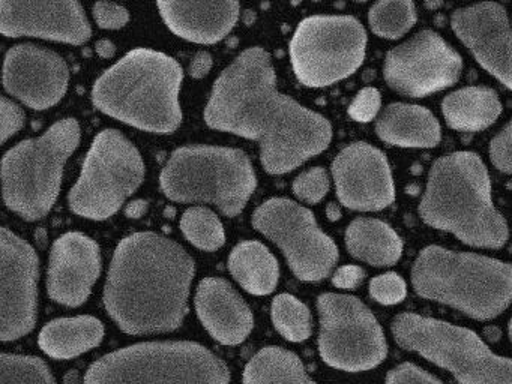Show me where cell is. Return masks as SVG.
<instances>
[{
    "label": "cell",
    "instance_id": "83f0119b",
    "mask_svg": "<svg viewBox=\"0 0 512 384\" xmlns=\"http://www.w3.org/2000/svg\"><path fill=\"white\" fill-rule=\"evenodd\" d=\"M244 384H317L293 351L271 347L257 351L245 366Z\"/></svg>",
    "mask_w": 512,
    "mask_h": 384
},
{
    "label": "cell",
    "instance_id": "30bf717a",
    "mask_svg": "<svg viewBox=\"0 0 512 384\" xmlns=\"http://www.w3.org/2000/svg\"><path fill=\"white\" fill-rule=\"evenodd\" d=\"M139 149L118 129H104L92 141L76 185L68 194L71 212L104 221L119 212L145 180Z\"/></svg>",
    "mask_w": 512,
    "mask_h": 384
},
{
    "label": "cell",
    "instance_id": "8d00e7d4",
    "mask_svg": "<svg viewBox=\"0 0 512 384\" xmlns=\"http://www.w3.org/2000/svg\"><path fill=\"white\" fill-rule=\"evenodd\" d=\"M26 123V114L13 99L2 96L0 102V140L7 143L13 135L23 129Z\"/></svg>",
    "mask_w": 512,
    "mask_h": 384
},
{
    "label": "cell",
    "instance_id": "2e32d148",
    "mask_svg": "<svg viewBox=\"0 0 512 384\" xmlns=\"http://www.w3.org/2000/svg\"><path fill=\"white\" fill-rule=\"evenodd\" d=\"M70 77L64 57L49 48L19 44L5 56V90L32 110L44 111L59 104Z\"/></svg>",
    "mask_w": 512,
    "mask_h": 384
},
{
    "label": "cell",
    "instance_id": "9a60e30c",
    "mask_svg": "<svg viewBox=\"0 0 512 384\" xmlns=\"http://www.w3.org/2000/svg\"><path fill=\"white\" fill-rule=\"evenodd\" d=\"M0 338L17 341L34 330L37 323V252L8 228L0 231Z\"/></svg>",
    "mask_w": 512,
    "mask_h": 384
},
{
    "label": "cell",
    "instance_id": "b9f144b4",
    "mask_svg": "<svg viewBox=\"0 0 512 384\" xmlns=\"http://www.w3.org/2000/svg\"><path fill=\"white\" fill-rule=\"evenodd\" d=\"M146 210V203H143V201H136V203H131L130 209H128V215L131 216V218H140V216L145 213Z\"/></svg>",
    "mask_w": 512,
    "mask_h": 384
},
{
    "label": "cell",
    "instance_id": "4316f807",
    "mask_svg": "<svg viewBox=\"0 0 512 384\" xmlns=\"http://www.w3.org/2000/svg\"><path fill=\"white\" fill-rule=\"evenodd\" d=\"M230 275L253 296H268L277 288L280 266L271 251L257 240H244L230 252Z\"/></svg>",
    "mask_w": 512,
    "mask_h": 384
},
{
    "label": "cell",
    "instance_id": "3957f363",
    "mask_svg": "<svg viewBox=\"0 0 512 384\" xmlns=\"http://www.w3.org/2000/svg\"><path fill=\"white\" fill-rule=\"evenodd\" d=\"M182 80L184 71L173 57L152 48H134L97 78L92 104L133 128L173 134L182 123Z\"/></svg>",
    "mask_w": 512,
    "mask_h": 384
},
{
    "label": "cell",
    "instance_id": "e575fe53",
    "mask_svg": "<svg viewBox=\"0 0 512 384\" xmlns=\"http://www.w3.org/2000/svg\"><path fill=\"white\" fill-rule=\"evenodd\" d=\"M95 23L100 29L119 30L130 23V11L121 3L112 0H98L92 8Z\"/></svg>",
    "mask_w": 512,
    "mask_h": 384
},
{
    "label": "cell",
    "instance_id": "60d3db41",
    "mask_svg": "<svg viewBox=\"0 0 512 384\" xmlns=\"http://www.w3.org/2000/svg\"><path fill=\"white\" fill-rule=\"evenodd\" d=\"M212 57L206 51H199L191 60L190 74L194 78H202L211 71Z\"/></svg>",
    "mask_w": 512,
    "mask_h": 384
},
{
    "label": "cell",
    "instance_id": "e0dca14e",
    "mask_svg": "<svg viewBox=\"0 0 512 384\" xmlns=\"http://www.w3.org/2000/svg\"><path fill=\"white\" fill-rule=\"evenodd\" d=\"M0 32L70 45L86 44L92 36L79 0H0Z\"/></svg>",
    "mask_w": 512,
    "mask_h": 384
},
{
    "label": "cell",
    "instance_id": "f546056e",
    "mask_svg": "<svg viewBox=\"0 0 512 384\" xmlns=\"http://www.w3.org/2000/svg\"><path fill=\"white\" fill-rule=\"evenodd\" d=\"M179 227L185 239L202 251H217L226 243L223 222L209 207L193 206L185 210Z\"/></svg>",
    "mask_w": 512,
    "mask_h": 384
},
{
    "label": "cell",
    "instance_id": "836d02e7",
    "mask_svg": "<svg viewBox=\"0 0 512 384\" xmlns=\"http://www.w3.org/2000/svg\"><path fill=\"white\" fill-rule=\"evenodd\" d=\"M370 294L382 305H397L406 297V282L397 273H383L371 279Z\"/></svg>",
    "mask_w": 512,
    "mask_h": 384
},
{
    "label": "cell",
    "instance_id": "603a6c76",
    "mask_svg": "<svg viewBox=\"0 0 512 384\" xmlns=\"http://www.w3.org/2000/svg\"><path fill=\"white\" fill-rule=\"evenodd\" d=\"M376 134L392 146L431 149L439 144L442 129L428 108L395 102L383 108L377 117Z\"/></svg>",
    "mask_w": 512,
    "mask_h": 384
},
{
    "label": "cell",
    "instance_id": "4dcf8cb0",
    "mask_svg": "<svg viewBox=\"0 0 512 384\" xmlns=\"http://www.w3.org/2000/svg\"><path fill=\"white\" fill-rule=\"evenodd\" d=\"M271 318L275 329L290 342H304L311 336L313 321L304 302L292 294H278L271 305Z\"/></svg>",
    "mask_w": 512,
    "mask_h": 384
},
{
    "label": "cell",
    "instance_id": "1f68e13d",
    "mask_svg": "<svg viewBox=\"0 0 512 384\" xmlns=\"http://www.w3.org/2000/svg\"><path fill=\"white\" fill-rule=\"evenodd\" d=\"M0 384H58L44 360L4 353L0 357Z\"/></svg>",
    "mask_w": 512,
    "mask_h": 384
},
{
    "label": "cell",
    "instance_id": "7402d4cb",
    "mask_svg": "<svg viewBox=\"0 0 512 384\" xmlns=\"http://www.w3.org/2000/svg\"><path fill=\"white\" fill-rule=\"evenodd\" d=\"M194 306L200 323L220 344H242L253 332V311L226 279L215 276L202 279Z\"/></svg>",
    "mask_w": 512,
    "mask_h": 384
},
{
    "label": "cell",
    "instance_id": "d4e9b609",
    "mask_svg": "<svg viewBox=\"0 0 512 384\" xmlns=\"http://www.w3.org/2000/svg\"><path fill=\"white\" fill-rule=\"evenodd\" d=\"M442 113L449 128L461 132H479L499 119L502 102L490 87H461L443 99Z\"/></svg>",
    "mask_w": 512,
    "mask_h": 384
},
{
    "label": "cell",
    "instance_id": "f1b7e54d",
    "mask_svg": "<svg viewBox=\"0 0 512 384\" xmlns=\"http://www.w3.org/2000/svg\"><path fill=\"white\" fill-rule=\"evenodd\" d=\"M368 23L380 38H403L416 23L413 0H376L368 14Z\"/></svg>",
    "mask_w": 512,
    "mask_h": 384
},
{
    "label": "cell",
    "instance_id": "52a82bcc",
    "mask_svg": "<svg viewBox=\"0 0 512 384\" xmlns=\"http://www.w3.org/2000/svg\"><path fill=\"white\" fill-rule=\"evenodd\" d=\"M161 189L176 203H209L229 218L242 212L256 191L257 177L247 153L233 147L184 146L164 165Z\"/></svg>",
    "mask_w": 512,
    "mask_h": 384
},
{
    "label": "cell",
    "instance_id": "7bdbcfd3",
    "mask_svg": "<svg viewBox=\"0 0 512 384\" xmlns=\"http://www.w3.org/2000/svg\"><path fill=\"white\" fill-rule=\"evenodd\" d=\"M508 330H509V338H511V341H512V318H511V320H509Z\"/></svg>",
    "mask_w": 512,
    "mask_h": 384
},
{
    "label": "cell",
    "instance_id": "6da1fadb",
    "mask_svg": "<svg viewBox=\"0 0 512 384\" xmlns=\"http://www.w3.org/2000/svg\"><path fill=\"white\" fill-rule=\"evenodd\" d=\"M209 128L256 141L269 174L290 173L328 149L332 126L326 117L278 90L268 51H242L215 80L205 108Z\"/></svg>",
    "mask_w": 512,
    "mask_h": 384
},
{
    "label": "cell",
    "instance_id": "5b68a950",
    "mask_svg": "<svg viewBox=\"0 0 512 384\" xmlns=\"http://www.w3.org/2000/svg\"><path fill=\"white\" fill-rule=\"evenodd\" d=\"M412 282L419 296L476 320H491L512 302L511 263L440 246H428L418 255Z\"/></svg>",
    "mask_w": 512,
    "mask_h": 384
},
{
    "label": "cell",
    "instance_id": "d590c367",
    "mask_svg": "<svg viewBox=\"0 0 512 384\" xmlns=\"http://www.w3.org/2000/svg\"><path fill=\"white\" fill-rule=\"evenodd\" d=\"M380 108H382V98L379 90L376 87H365L350 104L349 114L358 122H371L379 117Z\"/></svg>",
    "mask_w": 512,
    "mask_h": 384
},
{
    "label": "cell",
    "instance_id": "74e56055",
    "mask_svg": "<svg viewBox=\"0 0 512 384\" xmlns=\"http://www.w3.org/2000/svg\"><path fill=\"white\" fill-rule=\"evenodd\" d=\"M491 164L503 173H512V120L491 140Z\"/></svg>",
    "mask_w": 512,
    "mask_h": 384
},
{
    "label": "cell",
    "instance_id": "ffe728a7",
    "mask_svg": "<svg viewBox=\"0 0 512 384\" xmlns=\"http://www.w3.org/2000/svg\"><path fill=\"white\" fill-rule=\"evenodd\" d=\"M100 246L94 239L70 231L53 243L47 272V293L68 308L83 305L100 278Z\"/></svg>",
    "mask_w": 512,
    "mask_h": 384
},
{
    "label": "cell",
    "instance_id": "7c38bea8",
    "mask_svg": "<svg viewBox=\"0 0 512 384\" xmlns=\"http://www.w3.org/2000/svg\"><path fill=\"white\" fill-rule=\"evenodd\" d=\"M319 353L326 365L341 371L376 368L388 354L385 335L373 312L353 296L325 293L317 299Z\"/></svg>",
    "mask_w": 512,
    "mask_h": 384
},
{
    "label": "cell",
    "instance_id": "8992f818",
    "mask_svg": "<svg viewBox=\"0 0 512 384\" xmlns=\"http://www.w3.org/2000/svg\"><path fill=\"white\" fill-rule=\"evenodd\" d=\"M82 138L74 117L53 123L40 137L20 141L2 159V192L11 212L26 221L49 215L61 191L65 164Z\"/></svg>",
    "mask_w": 512,
    "mask_h": 384
},
{
    "label": "cell",
    "instance_id": "d6986e66",
    "mask_svg": "<svg viewBox=\"0 0 512 384\" xmlns=\"http://www.w3.org/2000/svg\"><path fill=\"white\" fill-rule=\"evenodd\" d=\"M452 29L479 65L512 90V27L508 12L496 2L457 9Z\"/></svg>",
    "mask_w": 512,
    "mask_h": 384
},
{
    "label": "cell",
    "instance_id": "277c9868",
    "mask_svg": "<svg viewBox=\"0 0 512 384\" xmlns=\"http://www.w3.org/2000/svg\"><path fill=\"white\" fill-rule=\"evenodd\" d=\"M419 215L430 227L476 248L496 249L508 240V225L491 198L487 168L473 152L451 153L434 162Z\"/></svg>",
    "mask_w": 512,
    "mask_h": 384
},
{
    "label": "cell",
    "instance_id": "44dd1931",
    "mask_svg": "<svg viewBox=\"0 0 512 384\" xmlns=\"http://www.w3.org/2000/svg\"><path fill=\"white\" fill-rule=\"evenodd\" d=\"M170 32L193 44L223 41L239 21V0H157Z\"/></svg>",
    "mask_w": 512,
    "mask_h": 384
},
{
    "label": "cell",
    "instance_id": "5bb4252c",
    "mask_svg": "<svg viewBox=\"0 0 512 384\" xmlns=\"http://www.w3.org/2000/svg\"><path fill=\"white\" fill-rule=\"evenodd\" d=\"M460 54L433 30H422L386 54L383 75L400 95L422 98L457 83Z\"/></svg>",
    "mask_w": 512,
    "mask_h": 384
},
{
    "label": "cell",
    "instance_id": "ba28073f",
    "mask_svg": "<svg viewBox=\"0 0 512 384\" xmlns=\"http://www.w3.org/2000/svg\"><path fill=\"white\" fill-rule=\"evenodd\" d=\"M229 366L191 341L140 342L92 363L85 384H229Z\"/></svg>",
    "mask_w": 512,
    "mask_h": 384
},
{
    "label": "cell",
    "instance_id": "7a4b0ae2",
    "mask_svg": "<svg viewBox=\"0 0 512 384\" xmlns=\"http://www.w3.org/2000/svg\"><path fill=\"white\" fill-rule=\"evenodd\" d=\"M196 264L175 240L145 231L116 246L104 306L122 332L152 335L178 329L188 311Z\"/></svg>",
    "mask_w": 512,
    "mask_h": 384
},
{
    "label": "cell",
    "instance_id": "4fadbf2b",
    "mask_svg": "<svg viewBox=\"0 0 512 384\" xmlns=\"http://www.w3.org/2000/svg\"><path fill=\"white\" fill-rule=\"evenodd\" d=\"M251 222L281 249L296 278L316 282L331 275L338 261L337 245L307 207L289 198H269L257 207Z\"/></svg>",
    "mask_w": 512,
    "mask_h": 384
},
{
    "label": "cell",
    "instance_id": "9c48e42d",
    "mask_svg": "<svg viewBox=\"0 0 512 384\" xmlns=\"http://www.w3.org/2000/svg\"><path fill=\"white\" fill-rule=\"evenodd\" d=\"M392 333L400 347L448 369L458 384H512V360L494 354L472 330L401 314L392 323Z\"/></svg>",
    "mask_w": 512,
    "mask_h": 384
},
{
    "label": "cell",
    "instance_id": "8fae6325",
    "mask_svg": "<svg viewBox=\"0 0 512 384\" xmlns=\"http://www.w3.org/2000/svg\"><path fill=\"white\" fill-rule=\"evenodd\" d=\"M367 32L350 15H311L296 27L290 60L307 87H326L358 71L367 53Z\"/></svg>",
    "mask_w": 512,
    "mask_h": 384
},
{
    "label": "cell",
    "instance_id": "cb8c5ba5",
    "mask_svg": "<svg viewBox=\"0 0 512 384\" xmlns=\"http://www.w3.org/2000/svg\"><path fill=\"white\" fill-rule=\"evenodd\" d=\"M104 338V324L92 315L56 318L41 329L38 344L52 359L68 360L94 350Z\"/></svg>",
    "mask_w": 512,
    "mask_h": 384
},
{
    "label": "cell",
    "instance_id": "ab89813d",
    "mask_svg": "<svg viewBox=\"0 0 512 384\" xmlns=\"http://www.w3.org/2000/svg\"><path fill=\"white\" fill-rule=\"evenodd\" d=\"M362 279H364V270L355 264H347L337 269V272L332 275V284L343 290H352L361 284Z\"/></svg>",
    "mask_w": 512,
    "mask_h": 384
},
{
    "label": "cell",
    "instance_id": "ac0fdd59",
    "mask_svg": "<svg viewBox=\"0 0 512 384\" xmlns=\"http://www.w3.org/2000/svg\"><path fill=\"white\" fill-rule=\"evenodd\" d=\"M337 197L343 206L359 212H377L395 200L394 179L388 159L368 143L344 147L332 162Z\"/></svg>",
    "mask_w": 512,
    "mask_h": 384
},
{
    "label": "cell",
    "instance_id": "f35d334b",
    "mask_svg": "<svg viewBox=\"0 0 512 384\" xmlns=\"http://www.w3.org/2000/svg\"><path fill=\"white\" fill-rule=\"evenodd\" d=\"M386 384H442L433 375L422 371L412 363H403L389 372Z\"/></svg>",
    "mask_w": 512,
    "mask_h": 384
},
{
    "label": "cell",
    "instance_id": "d6a6232c",
    "mask_svg": "<svg viewBox=\"0 0 512 384\" xmlns=\"http://www.w3.org/2000/svg\"><path fill=\"white\" fill-rule=\"evenodd\" d=\"M331 186L328 171L323 167L308 168L293 180V194L307 204H317L326 197Z\"/></svg>",
    "mask_w": 512,
    "mask_h": 384
},
{
    "label": "cell",
    "instance_id": "484cf974",
    "mask_svg": "<svg viewBox=\"0 0 512 384\" xmlns=\"http://www.w3.org/2000/svg\"><path fill=\"white\" fill-rule=\"evenodd\" d=\"M347 251L356 260L376 267L392 266L403 254L400 236L386 222L358 218L346 230Z\"/></svg>",
    "mask_w": 512,
    "mask_h": 384
}]
</instances>
